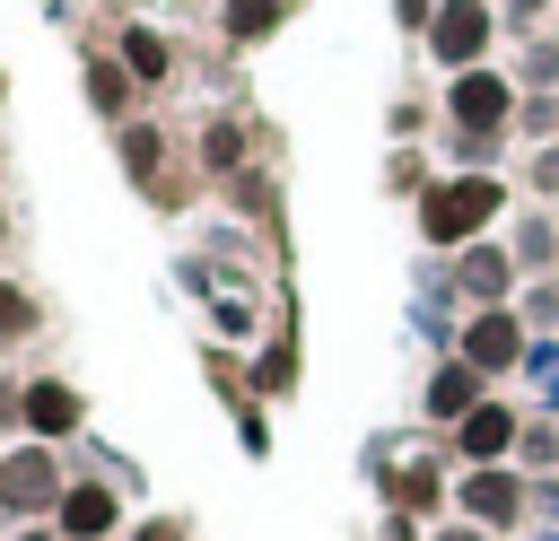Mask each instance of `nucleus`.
<instances>
[{"label": "nucleus", "instance_id": "nucleus-29", "mask_svg": "<svg viewBox=\"0 0 559 541\" xmlns=\"http://www.w3.org/2000/svg\"><path fill=\"white\" fill-rule=\"evenodd\" d=\"M428 17H437V0H393V26L419 35V44H428Z\"/></svg>", "mask_w": 559, "mask_h": 541}, {"label": "nucleus", "instance_id": "nucleus-5", "mask_svg": "<svg viewBox=\"0 0 559 541\" xmlns=\"http://www.w3.org/2000/svg\"><path fill=\"white\" fill-rule=\"evenodd\" d=\"M454 515L480 524V532H515V524L533 515V480H524L515 462H463V480H454Z\"/></svg>", "mask_w": 559, "mask_h": 541}, {"label": "nucleus", "instance_id": "nucleus-13", "mask_svg": "<svg viewBox=\"0 0 559 541\" xmlns=\"http://www.w3.org/2000/svg\"><path fill=\"white\" fill-rule=\"evenodd\" d=\"M140 96H148V87H140L114 52H96V61H87V105H96L114 131H122V122H140Z\"/></svg>", "mask_w": 559, "mask_h": 541}, {"label": "nucleus", "instance_id": "nucleus-36", "mask_svg": "<svg viewBox=\"0 0 559 541\" xmlns=\"http://www.w3.org/2000/svg\"><path fill=\"white\" fill-rule=\"evenodd\" d=\"M0 244H9V209H0Z\"/></svg>", "mask_w": 559, "mask_h": 541}, {"label": "nucleus", "instance_id": "nucleus-16", "mask_svg": "<svg viewBox=\"0 0 559 541\" xmlns=\"http://www.w3.org/2000/svg\"><path fill=\"white\" fill-rule=\"evenodd\" d=\"M245 166H253L245 122H236V113H210V122H201V175H210V183H236Z\"/></svg>", "mask_w": 559, "mask_h": 541}, {"label": "nucleus", "instance_id": "nucleus-27", "mask_svg": "<svg viewBox=\"0 0 559 541\" xmlns=\"http://www.w3.org/2000/svg\"><path fill=\"white\" fill-rule=\"evenodd\" d=\"M210 323L245 340V332H253V297H210Z\"/></svg>", "mask_w": 559, "mask_h": 541}, {"label": "nucleus", "instance_id": "nucleus-18", "mask_svg": "<svg viewBox=\"0 0 559 541\" xmlns=\"http://www.w3.org/2000/svg\"><path fill=\"white\" fill-rule=\"evenodd\" d=\"M507 244H515V262H524V279H550V270H559V209H524Z\"/></svg>", "mask_w": 559, "mask_h": 541}, {"label": "nucleus", "instance_id": "nucleus-3", "mask_svg": "<svg viewBox=\"0 0 559 541\" xmlns=\"http://www.w3.org/2000/svg\"><path fill=\"white\" fill-rule=\"evenodd\" d=\"M498 35H507V9L498 0H437V17H428V61L454 79V70H480L489 52H498Z\"/></svg>", "mask_w": 559, "mask_h": 541}, {"label": "nucleus", "instance_id": "nucleus-22", "mask_svg": "<svg viewBox=\"0 0 559 541\" xmlns=\"http://www.w3.org/2000/svg\"><path fill=\"white\" fill-rule=\"evenodd\" d=\"M524 192H533L542 209H559V140H542V148L524 157Z\"/></svg>", "mask_w": 559, "mask_h": 541}, {"label": "nucleus", "instance_id": "nucleus-31", "mask_svg": "<svg viewBox=\"0 0 559 541\" xmlns=\"http://www.w3.org/2000/svg\"><path fill=\"white\" fill-rule=\"evenodd\" d=\"M437 541H498V532H480V524H445Z\"/></svg>", "mask_w": 559, "mask_h": 541}, {"label": "nucleus", "instance_id": "nucleus-7", "mask_svg": "<svg viewBox=\"0 0 559 541\" xmlns=\"http://www.w3.org/2000/svg\"><path fill=\"white\" fill-rule=\"evenodd\" d=\"M61 497H70V480H61V454L52 445H9L0 454V506L9 515H61Z\"/></svg>", "mask_w": 559, "mask_h": 541}, {"label": "nucleus", "instance_id": "nucleus-1", "mask_svg": "<svg viewBox=\"0 0 559 541\" xmlns=\"http://www.w3.org/2000/svg\"><path fill=\"white\" fill-rule=\"evenodd\" d=\"M507 175H437L428 183V201L411 209V227H419V244L428 253H463V244H480V236H498V218H507Z\"/></svg>", "mask_w": 559, "mask_h": 541}, {"label": "nucleus", "instance_id": "nucleus-26", "mask_svg": "<svg viewBox=\"0 0 559 541\" xmlns=\"http://www.w3.org/2000/svg\"><path fill=\"white\" fill-rule=\"evenodd\" d=\"M515 131L542 148V140H559V96H524V113H515Z\"/></svg>", "mask_w": 559, "mask_h": 541}, {"label": "nucleus", "instance_id": "nucleus-32", "mask_svg": "<svg viewBox=\"0 0 559 541\" xmlns=\"http://www.w3.org/2000/svg\"><path fill=\"white\" fill-rule=\"evenodd\" d=\"M9 541H61V524H17Z\"/></svg>", "mask_w": 559, "mask_h": 541}, {"label": "nucleus", "instance_id": "nucleus-21", "mask_svg": "<svg viewBox=\"0 0 559 541\" xmlns=\"http://www.w3.org/2000/svg\"><path fill=\"white\" fill-rule=\"evenodd\" d=\"M515 87H524V96H559V44H550V35H533V44H524Z\"/></svg>", "mask_w": 559, "mask_h": 541}, {"label": "nucleus", "instance_id": "nucleus-19", "mask_svg": "<svg viewBox=\"0 0 559 541\" xmlns=\"http://www.w3.org/2000/svg\"><path fill=\"white\" fill-rule=\"evenodd\" d=\"M428 183H437V166H428V148H384V192L393 201H428Z\"/></svg>", "mask_w": 559, "mask_h": 541}, {"label": "nucleus", "instance_id": "nucleus-33", "mask_svg": "<svg viewBox=\"0 0 559 541\" xmlns=\"http://www.w3.org/2000/svg\"><path fill=\"white\" fill-rule=\"evenodd\" d=\"M507 17H515V26H524V17H542V0H507Z\"/></svg>", "mask_w": 559, "mask_h": 541}, {"label": "nucleus", "instance_id": "nucleus-6", "mask_svg": "<svg viewBox=\"0 0 559 541\" xmlns=\"http://www.w3.org/2000/svg\"><path fill=\"white\" fill-rule=\"evenodd\" d=\"M445 279H454L463 314H472V305H515V297H524V262H515V244H507V236H480V244H463Z\"/></svg>", "mask_w": 559, "mask_h": 541}, {"label": "nucleus", "instance_id": "nucleus-11", "mask_svg": "<svg viewBox=\"0 0 559 541\" xmlns=\"http://www.w3.org/2000/svg\"><path fill=\"white\" fill-rule=\"evenodd\" d=\"M419 401H428V419H445V428H463L480 401H489V375H472L463 358H445L428 384H419Z\"/></svg>", "mask_w": 559, "mask_h": 541}, {"label": "nucleus", "instance_id": "nucleus-15", "mask_svg": "<svg viewBox=\"0 0 559 541\" xmlns=\"http://www.w3.org/2000/svg\"><path fill=\"white\" fill-rule=\"evenodd\" d=\"M114 157H122V175H131L140 192L166 183V131H157V122H122V131H114Z\"/></svg>", "mask_w": 559, "mask_h": 541}, {"label": "nucleus", "instance_id": "nucleus-28", "mask_svg": "<svg viewBox=\"0 0 559 541\" xmlns=\"http://www.w3.org/2000/svg\"><path fill=\"white\" fill-rule=\"evenodd\" d=\"M524 462H559V428H542V419H524V445H515Z\"/></svg>", "mask_w": 559, "mask_h": 541}, {"label": "nucleus", "instance_id": "nucleus-24", "mask_svg": "<svg viewBox=\"0 0 559 541\" xmlns=\"http://www.w3.org/2000/svg\"><path fill=\"white\" fill-rule=\"evenodd\" d=\"M253 384H262V393H288V384H297V349H288V332L253 358Z\"/></svg>", "mask_w": 559, "mask_h": 541}, {"label": "nucleus", "instance_id": "nucleus-10", "mask_svg": "<svg viewBox=\"0 0 559 541\" xmlns=\"http://www.w3.org/2000/svg\"><path fill=\"white\" fill-rule=\"evenodd\" d=\"M114 61H122L140 87H166V79H175V35H166V26H148V17H131V26L114 35Z\"/></svg>", "mask_w": 559, "mask_h": 541}, {"label": "nucleus", "instance_id": "nucleus-2", "mask_svg": "<svg viewBox=\"0 0 559 541\" xmlns=\"http://www.w3.org/2000/svg\"><path fill=\"white\" fill-rule=\"evenodd\" d=\"M437 105H445V131H480V140H515V113H524V87H515V70H498V61H480V70H454Z\"/></svg>", "mask_w": 559, "mask_h": 541}, {"label": "nucleus", "instance_id": "nucleus-34", "mask_svg": "<svg viewBox=\"0 0 559 541\" xmlns=\"http://www.w3.org/2000/svg\"><path fill=\"white\" fill-rule=\"evenodd\" d=\"M384 541H419V532H411V515H393V524H384Z\"/></svg>", "mask_w": 559, "mask_h": 541}, {"label": "nucleus", "instance_id": "nucleus-35", "mask_svg": "<svg viewBox=\"0 0 559 541\" xmlns=\"http://www.w3.org/2000/svg\"><path fill=\"white\" fill-rule=\"evenodd\" d=\"M0 105H9V70H0Z\"/></svg>", "mask_w": 559, "mask_h": 541}, {"label": "nucleus", "instance_id": "nucleus-20", "mask_svg": "<svg viewBox=\"0 0 559 541\" xmlns=\"http://www.w3.org/2000/svg\"><path fill=\"white\" fill-rule=\"evenodd\" d=\"M437 113H445V105H428V96H393V105H384V140H393V148H419V131H428Z\"/></svg>", "mask_w": 559, "mask_h": 541}, {"label": "nucleus", "instance_id": "nucleus-17", "mask_svg": "<svg viewBox=\"0 0 559 541\" xmlns=\"http://www.w3.org/2000/svg\"><path fill=\"white\" fill-rule=\"evenodd\" d=\"M384 506H393V515H437V506H445L437 462H384Z\"/></svg>", "mask_w": 559, "mask_h": 541}, {"label": "nucleus", "instance_id": "nucleus-14", "mask_svg": "<svg viewBox=\"0 0 559 541\" xmlns=\"http://www.w3.org/2000/svg\"><path fill=\"white\" fill-rule=\"evenodd\" d=\"M297 17V0H218V35L236 44V52H253V44H271L280 26Z\"/></svg>", "mask_w": 559, "mask_h": 541}, {"label": "nucleus", "instance_id": "nucleus-23", "mask_svg": "<svg viewBox=\"0 0 559 541\" xmlns=\"http://www.w3.org/2000/svg\"><path fill=\"white\" fill-rule=\"evenodd\" d=\"M35 323H44V305H35L17 279H0V340H26Z\"/></svg>", "mask_w": 559, "mask_h": 541}, {"label": "nucleus", "instance_id": "nucleus-30", "mask_svg": "<svg viewBox=\"0 0 559 541\" xmlns=\"http://www.w3.org/2000/svg\"><path fill=\"white\" fill-rule=\"evenodd\" d=\"M131 541H192V524H183V515H148Z\"/></svg>", "mask_w": 559, "mask_h": 541}, {"label": "nucleus", "instance_id": "nucleus-8", "mask_svg": "<svg viewBox=\"0 0 559 541\" xmlns=\"http://www.w3.org/2000/svg\"><path fill=\"white\" fill-rule=\"evenodd\" d=\"M515 445H524V410L498 401V393L454 428V454H463V462H515Z\"/></svg>", "mask_w": 559, "mask_h": 541}, {"label": "nucleus", "instance_id": "nucleus-25", "mask_svg": "<svg viewBox=\"0 0 559 541\" xmlns=\"http://www.w3.org/2000/svg\"><path fill=\"white\" fill-rule=\"evenodd\" d=\"M515 314H524L533 332H550V323H559V270H550V279H524V297H515Z\"/></svg>", "mask_w": 559, "mask_h": 541}, {"label": "nucleus", "instance_id": "nucleus-9", "mask_svg": "<svg viewBox=\"0 0 559 541\" xmlns=\"http://www.w3.org/2000/svg\"><path fill=\"white\" fill-rule=\"evenodd\" d=\"M79 428H87L79 384H70V375H35V384H26V436H35V445H61V436H79Z\"/></svg>", "mask_w": 559, "mask_h": 541}, {"label": "nucleus", "instance_id": "nucleus-12", "mask_svg": "<svg viewBox=\"0 0 559 541\" xmlns=\"http://www.w3.org/2000/svg\"><path fill=\"white\" fill-rule=\"evenodd\" d=\"M61 541H105L114 524H122V497L105 489V480H70V497H61Z\"/></svg>", "mask_w": 559, "mask_h": 541}, {"label": "nucleus", "instance_id": "nucleus-4", "mask_svg": "<svg viewBox=\"0 0 559 541\" xmlns=\"http://www.w3.org/2000/svg\"><path fill=\"white\" fill-rule=\"evenodd\" d=\"M454 358L498 384V375H515V366L533 358V323H524L515 305H472V314L454 323Z\"/></svg>", "mask_w": 559, "mask_h": 541}]
</instances>
